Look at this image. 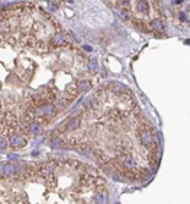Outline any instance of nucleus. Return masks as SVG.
<instances>
[{"mask_svg":"<svg viewBox=\"0 0 190 204\" xmlns=\"http://www.w3.org/2000/svg\"><path fill=\"white\" fill-rule=\"evenodd\" d=\"M10 144H11L12 147H22L25 144V139L21 137V136H11V138H10Z\"/></svg>","mask_w":190,"mask_h":204,"instance_id":"1","label":"nucleus"},{"mask_svg":"<svg viewBox=\"0 0 190 204\" xmlns=\"http://www.w3.org/2000/svg\"><path fill=\"white\" fill-rule=\"evenodd\" d=\"M53 110H54V108L52 105H44V106H41V108H39L36 111V115H38V116H41V115H49V114L53 113Z\"/></svg>","mask_w":190,"mask_h":204,"instance_id":"2","label":"nucleus"},{"mask_svg":"<svg viewBox=\"0 0 190 204\" xmlns=\"http://www.w3.org/2000/svg\"><path fill=\"white\" fill-rule=\"evenodd\" d=\"M64 36L63 34H56L54 38H53V43L54 44H56V45H60L63 42H64Z\"/></svg>","mask_w":190,"mask_h":204,"instance_id":"10","label":"nucleus"},{"mask_svg":"<svg viewBox=\"0 0 190 204\" xmlns=\"http://www.w3.org/2000/svg\"><path fill=\"white\" fill-rule=\"evenodd\" d=\"M78 89L81 92H85V90H88L89 89V83L87 81H81V82L78 83Z\"/></svg>","mask_w":190,"mask_h":204,"instance_id":"9","label":"nucleus"},{"mask_svg":"<svg viewBox=\"0 0 190 204\" xmlns=\"http://www.w3.org/2000/svg\"><path fill=\"white\" fill-rule=\"evenodd\" d=\"M3 172H4V166H3L1 164H0V175H1Z\"/></svg>","mask_w":190,"mask_h":204,"instance_id":"17","label":"nucleus"},{"mask_svg":"<svg viewBox=\"0 0 190 204\" xmlns=\"http://www.w3.org/2000/svg\"><path fill=\"white\" fill-rule=\"evenodd\" d=\"M6 146H7L6 139H5V138H3V137H0V149H4Z\"/></svg>","mask_w":190,"mask_h":204,"instance_id":"14","label":"nucleus"},{"mask_svg":"<svg viewBox=\"0 0 190 204\" xmlns=\"http://www.w3.org/2000/svg\"><path fill=\"white\" fill-rule=\"evenodd\" d=\"M78 125H80V119L77 117H74V119H71L70 120V122L67 124V130L69 131H73V130H76L77 127H78Z\"/></svg>","mask_w":190,"mask_h":204,"instance_id":"4","label":"nucleus"},{"mask_svg":"<svg viewBox=\"0 0 190 204\" xmlns=\"http://www.w3.org/2000/svg\"><path fill=\"white\" fill-rule=\"evenodd\" d=\"M84 49H85V50H88V52H91V50H92L89 45H84Z\"/></svg>","mask_w":190,"mask_h":204,"instance_id":"16","label":"nucleus"},{"mask_svg":"<svg viewBox=\"0 0 190 204\" xmlns=\"http://www.w3.org/2000/svg\"><path fill=\"white\" fill-rule=\"evenodd\" d=\"M88 67L91 68L92 71H97V68H98V64H97V61L93 59V60H91L89 61V64H88Z\"/></svg>","mask_w":190,"mask_h":204,"instance_id":"13","label":"nucleus"},{"mask_svg":"<svg viewBox=\"0 0 190 204\" xmlns=\"http://www.w3.org/2000/svg\"><path fill=\"white\" fill-rule=\"evenodd\" d=\"M137 9H139V11L146 12L147 11V3H145V1H139L137 3Z\"/></svg>","mask_w":190,"mask_h":204,"instance_id":"11","label":"nucleus"},{"mask_svg":"<svg viewBox=\"0 0 190 204\" xmlns=\"http://www.w3.org/2000/svg\"><path fill=\"white\" fill-rule=\"evenodd\" d=\"M4 172H5L7 176H12V175L15 174V166L9 162V164H6V165L4 166Z\"/></svg>","mask_w":190,"mask_h":204,"instance_id":"5","label":"nucleus"},{"mask_svg":"<svg viewBox=\"0 0 190 204\" xmlns=\"http://www.w3.org/2000/svg\"><path fill=\"white\" fill-rule=\"evenodd\" d=\"M96 202H97V204H106L107 203V195L106 193H98L96 196Z\"/></svg>","mask_w":190,"mask_h":204,"instance_id":"6","label":"nucleus"},{"mask_svg":"<svg viewBox=\"0 0 190 204\" xmlns=\"http://www.w3.org/2000/svg\"><path fill=\"white\" fill-rule=\"evenodd\" d=\"M97 104V101L95 99V97H88L86 100H85V106H88V108H91V106H96Z\"/></svg>","mask_w":190,"mask_h":204,"instance_id":"7","label":"nucleus"},{"mask_svg":"<svg viewBox=\"0 0 190 204\" xmlns=\"http://www.w3.org/2000/svg\"><path fill=\"white\" fill-rule=\"evenodd\" d=\"M29 128H31V131L33 132V133H39L41 132V128H39V125L36 124V122H33V124H31V126H29Z\"/></svg>","mask_w":190,"mask_h":204,"instance_id":"12","label":"nucleus"},{"mask_svg":"<svg viewBox=\"0 0 190 204\" xmlns=\"http://www.w3.org/2000/svg\"><path fill=\"white\" fill-rule=\"evenodd\" d=\"M151 25H152V27H153L155 29H157V31H163V23L159 21V20H153V21L151 22Z\"/></svg>","mask_w":190,"mask_h":204,"instance_id":"8","label":"nucleus"},{"mask_svg":"<svg viewBox=\"0 0 190 204\" xmlns=\"http://www.w3.org/2000/svg\"><path fill=\"white\" fill-rule=\"evenodd\" d=\"M48 5H49V7H51V10H56V3H54V1H49L48 3Z\"/></svg>","mask_w":190,"mask_h":204,"instance_id":"15","label":"nucleus"},{"mask_svg":"<svg viewBox=\"0 0 190 204\" xmlns=\"http://www.w3.org/2000/svg\"><path fill=\"white\" fill-rule=\"evenodd\" d=\"M141 142H142V144H145L146 147H150L152 144V137L150 136L148 132H141Z\"/></svg>","mask_w":190,"mask_h":204,"instance_id":"3","label":"nucleus"}]
</instances>
